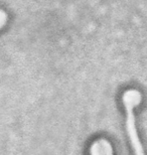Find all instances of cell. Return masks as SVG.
Wrapping results in <instances>:
<instances>
[{
    "label": "cell",
    "mask_w": 147,
    "mask_h": 155,
    "mask_svg": "<svg viewBox=\"0 0 147 155\" xmlns=\"http://www.w3.org/2000/svg\"><path fill=\"white\" fill-rule=\"evenodd\" d=\"M91 155H112V148L104 139L97 140L91 146Z\"/></svg>",
    "instance_id": "cell-1"
}]
</instances>
